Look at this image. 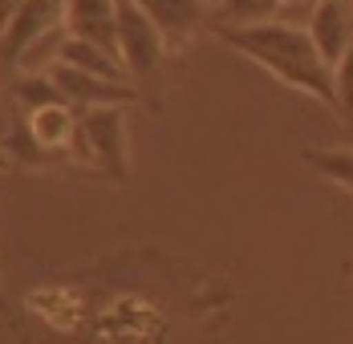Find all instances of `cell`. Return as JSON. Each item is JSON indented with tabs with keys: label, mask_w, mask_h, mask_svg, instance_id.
<instances>
[{
	"label": "cell",
	"mask_w": 353,
	"mask_h": 344,
	"mask_svg": "<svg viewBox=\"0 0 353 344\" xmlns=\"http://www.w3.org/2000/svg\"><path fill=\"white\" fill-rule=\"evenodd\" d=\"M219 41H228L236 53H244L248 61L268 69L276 81L309 94L337 109V89H333V65L321 57L313 36L305 25H288V21H260V25H215Z\"/></svg>",
	"instance_id": "obj_1"
},
{
	"label": "cell",
	"mask_w": 353,
	"mask_h": 344,
	"mask_svg": "<svg viewBox=\"0 0 353 344\" xmlns=\"http://www.w3.org/2000/svg\"><path fill=\"white\" fill-rule=\"evenodd\" d=\"M126 105H98L77 114V150L110 178L126 182L130 162H126Z\"/></svg>",
	"instance_id": "obj_2"
},
{
	"label": "cell",
	"mask_w": 353,
	"mask_h": 344,
	"mask_svg": "<svg viewBox=\"0 0 353 344\" xmlns=\"http://www.w3.org/2000/svg\"><path fill=\"white\" fill-rule=\"evenodd\" d=\"M65 0H25L8 21H4V29H0V61L8 69L21 65V57L41 45V41H49V36L65 33L70 25H65Z\"/></svg>",
	"instance_id": "obj_3"
},
{
	"label": "cell",
	"mask_w": 353,
	"mask_h": 344,
	"mask_svg": "<svg viewBox=\"0 0 353 344\" xmlns=\"http://www.w3.org/2000/svg\"><path fill=\"white\" fill-rule=\"evenodd\" d=\"M167 36L163 29L142 12L134 0H118V57L130 69V77H150L167 57Z\"/></svg>",
	"instance_id": "obj_4"
},
{
	"label": "cell",
	"mask_w": 353,
	"mask_h": 344,
	"mask_svg": "<svg viewBox=\"0 0 353 344\" xmlns=\"http://www.w3.org/2000/svg\"><path fill=\"white\" fill-rule=\"evenodd\" d=\"M49 73H53V81H57L61 98H65L77 114H81V109H98V105H130V102H134L130 81H110V77L85 73V69L65 65V61L49 65Z\"/></svg>",
	"instance_id": "obj_5"
},
{
	"label": "cell",
	"mask_w": 353,
	"mask_h": 344,
	"mask_svg": "<svg viewBox=\"0 0 353 344\" xmlns=\"http://www.w3.org/2000/svg\"><path fill=\"white\" fill-rule=\"evenodd\" d=\"M305 29L321 49V57L329 65H337L345 57V49L353 45V0H321Z\"/></svg>",
	"instance_id": "obj_6"
},
{
	"label": "cell",
	"mask_w": 353,
	"mask_h": 344,
	"mask_svg": "<svg viewBox=\"0 0 353 344\" xmlns=\"http://www.w3.org/2000/svg\"><path fill=\"white\" fill-rule=\"evenodd\" d=\"M134 4L163 29V36H167L171 49L187 45V41L195 36V29L203 25L208 8H212V0H134Z\"/></svg>",
	"instance_id": "obj_7"
},
{
	"label": "cell",
	"mask_w": 353,
	"mask_h": 344,
	"mask_svg": "<svg viewBox=\"0 0 353 344\" xmlns=\"http://www.w3.org/2000/svg\"><path fill=\"white\" fill-rule=\"evenodd\" d=\"M65 25L73 36L98 41L102 49L118 53V0H65Z\"/></svg>",
	"instance_id": "obj_8"
},
{
	"label": "cell",
	"mask_w": 353,
	"mask_h": 344,
	"mask_svg": "<svg viewBox=\"0 0 353 344\" xmlns=\"http://www.w3.org/2000/svg\"><path fill=\"white\" fill-rule=\"evenodd\" d=\"M57 61L77 65V69H85V73H98V77H110V81H134L118 53H110V49H102L98 41H85V36H73V33H65V41H61V57H57Z\"/></svg>",
	"instance_id": "obj_9"
},
{
	"label": "cell",
	"mask_w": 353,
	"mask_h": 344,
	"mask_svg": "<svg viewBox=\"0 0 353 344\" xmlns=\"http://www.w3.org/2000/svg\"><path fill=\"white\" fill-rule=\"evenodd\" d=\"M25 122H29V130H33L37 146H45V150H70L73 142H77V109H73L70 102L41 105V109H33Z\"/></svg>",
	"instance_id": "obj_10"
},
{
	"label": "cell",
	"mask_w": 353,
	"mask_h": 344,
	"mask_svg": "<svg viewBox=\"0 0 353 344\" xmlns=\"http://www.w3.org/2000/svg\"><path fill=\"white\" fill-rule=\"evenodd\" d=\"M12 98H17V105H21L25 114H33V109H41V105L65 102L49 69H41V73H21L17 85H12Z\"/></svg>",
	"instance_id": "obj_11"
},
{
	"label": "cell",
	"mask_w": 353,
	"mask_h": 344,
	"mask_svg": "<svg viewBox=\"0 0 353 344\" xmlns=\"http://www.w3.org/2000/svg\"><path fill=\"white\" fill-rule=\"evenodd\" d=\"M281 0H219V25H260L276 21Z\"/></svg>",
	"instance_id": "obj_12"
},
{
	"label": "cell",
	"mask_w": 353,
	"mask_h": 344,
	"mask_svg": "<svg viewBox=\"0 0 353 344\" xmlns=\"http://www.w3.org/2000/svg\"><path fill=\"white\" fill-rule=\"evenodd\" d=\"M305 162H309L317 174H325L329 182L353 191V150H309Z\"/></svg>",
	"instance_id": "obj_13"
},
{
	"label": "cell",
	"mask_w": 353,
	"mask_h": 344,
	"mask_svg": "<svg viewBox=\"0 0 353 344\" xmlns=\"http://www.w3.org/2000/svg\"><path fill=\"white\" fill-rule=\"evenodd\" d=\"M333 89H337V118L353 126V45L345 49V57L333 65Z\"/></svg>",
	"instance_id": "obj_14"
},
{
	"label": "cell",
	"mask_w": 353,
	"mask_h": 344,
	"mask_svg": "<svg viewBox=\"0 0 353 344\" xmlns=\"http://www.w3.org/2000/svg\"><path fill=\"white\" fill-rule=\"evenodd\" d=\"M321 0H281V12L276 21H288V25H309V17L317 12Z\"/></svg>",
	"instance_id": "obj_15"
},
{
	"label": "cell",
	"mask_w": 353,
	"mask_h": 344,
	"mask_svg": "<svg viewBox=\"0 0 353 344\" xmlns=\"http://www.w3.org/2000/svg\"><path fill=\"white\" fill-rule=\"evenodd\" d=\"M21 4H25V0H0V29H4V21H8Z\"/></svg>",
	"instance_id": "obj_16"
},
{
	"label": "cell",
	"mask_w": 353,
	"mask_h": 344,
	"mask_svg": "<svg viewBox=\"0 0 353 344\" xmlns=\"http://www.w3.org/2000/svg\"><path fill=\"white\" fill-rule=\"evenodd\" d=\"M0 304H4V288H0Z\"/></svg>",
	"instance_id": "obj_17"
},
{
	"label": "cell",
	"mask_w": 353,
	"mask_h": 344,
	"mask_svg": "<svg viewBox=\"0 0 353 344\" xmlns=\"http://www.w3.org/2000/svg\"><path fill=\"white\" fill-rule=\"evenodd\" d=\"M212 4H219V0H212Z\"/></svg>",
	"instance_id": "obj_18"
}]
</instances>
